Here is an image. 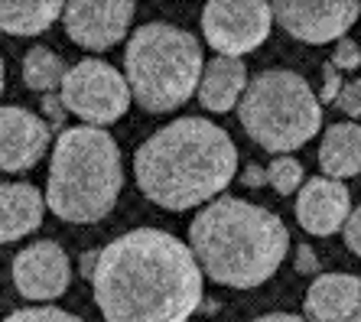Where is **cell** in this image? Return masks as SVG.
Masks as SVG:
<instances>
[{
	"mask_svg": "<svg viewBox=\"0 0 361 322\" xmlns=\"http://www.w3.org/2000/svg\"><path fill=\"white\" fill-rule=\"evenodd\" d=\"M72 283L68 254L56 241H36L13 257V287L23 299L49 303L59 299Z\"/></svg>",
	"mask_w": 361,
	"mask_h": 322,
	"instance_id": "obj_11",
	"label": "cell"
},
{
	"mask_svg": "<svg viewBox=\"0 0 361 322\" xmlns=\"http://www.w3.org/2000/svg\"><path fill=\"white\" fill-rule=\"evenodd\" d=\"M244 88H247V66L241 59H212L209 66L202 68V78H199V101L205 111L212 114H225L231 111L238 101H241Z\"/></svg>",
	"mask_w": 361,
	"mask_h": 322,
	"instance_id": "obj_16",
	"label": "cell"
},
{
	"mask_svg": "<svg viewBox=\"0 0 361 322\" xmlns=\"http://www.w3.org/2000/svg\"><path fill=\"white\" fill-rule=\"evenodd\" d=\"M92 290L104 322H189L202 306V271L176 235L134 228L98 251Z\"/></svg>",
	"mask_w": 361,
	"mask_h": 322,
	"instance_id": "obj_1",
	"label": "cell"
},
{
	"mask_svg": "<svg viewBox=\"0 0 361 322\" xmlns=\"http://www.w3.org/2000/svg\"><path fill=\"white\" fill-rule=\"evenodd\" d=\"M336 108L348 118H361V85L358 82H345L342 92L336 98Z\"/></svg>",
	"mask_w": 361,
	"mask_h": 322,
	"instance_id": "obj_25",
	"label": "cell"
},
{
	"mask_svg": "<svg viewBox=\"0 0 361 322\" xmlns=\"http://www.w3.org/2000/svg\"><path fill=\"white\" fill-rule=\"evenodd\" d=\"M98 251L101 247H92V251H85L82 254V277L92 280V271H94V264H98Z\"/></svg>",
	"mask_w": 361,
	"mask_h": 322,
	"instance_id": "obj_29",
	"label": "cell"
},
{
	"mask_svg": "<svg viewBox=\"0 0 361 322\" xmlns=\"http://www.w3.org/2000/svg\"><path fill=\"white\" fill-rule=\"evenodd\" d=\"M52 144L49 124L33 111L7 104L0 108V170L23 173L33 170Z\"/></svg>",
	"mask_w": 361,
	"mask_h": 322,
	"instance_id": "obj_12",
	"label": "cell"
},
{
	"mask_svg": "<svg viewBox=\"0 0 361 322\" xmlns=\"http://www.w3.org/2000/svg\"><path fill=\"white\" fill-rule=\"evenodd\" d=\"M332 66L338 68V72H355V68H361V46L355 43V39H338L336 46H332Z\"/></svg>",
	"mask_w": 361,
	"mask_h": 322,
	"instance_id": "obj_22",
	"label": "cell"
},
{
	"mask_svg": "<svg viewBox=\"0 0 361 322\" xmlns=\"http://www.w3.org/2000/svg\"><path fill=\"white\" fill-rule=\"evenodd\" d=\"M62 104L68 114L85 120V128L104 130V124H114L130 108V88L124 75L114 66L101 59H82L72 66L62 78Z\"/></svg>",
	"mask_w": 361,
	"mask_h": 322,
	"instance_id": "obj_7",
	"label": "cell"
},
{
	"mask_svg": "<svg viewBox=\"0 0 361 322\" xmlns=\"http://www.w3.org/2000/svg\"><path fill=\"white\" fill-rule=\"evenodd\" d=\"M296 273H302V277H319V257H316V251H312L310 244H296Z\"/></svg>",
	"mask_w": 361,
	"mask_h": 322,
	"instance_id": "obj_26",
	"label": "cell"
},
{
	"mask_svg": "<svg viewBox=\"0 0 361 322\" xmlns=\"http://www.w3.org/2000/svg\"><path fill=\"white\" fill-rule=\"evenodd\" d=\"M134 13L137 7L130 0H72L62 7V26L75 46L104 52L127 36Z\"/></svg>",
	"mask_w": 361,
	"mask_h": 322,
	"instance_id": "obj_10",
	"label": "cell"
},
{
	"mask_svg": "<svg viewBox=\"0 0 361 322\" xmlns=\"http://www.w3.org/2000/svg\"><path fill=\"white\" fill-rule=\"evenodd\" d=\"M202 68L199 39L173 23H143L127 39L124 82L147 114L183 108L199 88Z\"/></svg>",
	"mask_w": 361,
	"mask_h": 322,
	"instance_id": "obj_5",
	"label": "cell"
},
{
	"mask_svg": "<svg viewBox=\"0 0 361 322\" xmlns=\"http://www.w3.org/2000/svg\"><path fill=\"white\" fill-rule=\"evenodd\" d=\"M241 182L247 189H261L264 182H267V173H264V166H257V163H247L241 173Z\"/></svg>",
	"mask_w": 361,
	"mask_h": 322,
	"instance_id": "obj_28",
	"label": "cell"
},
{
	"mask_svg": "<svg viewBox=\"0 0 361 322\" xmlns=\"http://www.w3.org/2000/svg\"><path fill=\"white\" fill-rule=\"evenodd\" d=\"M274 23H280L286 33L310 46L338 43L361 17L358 0H280L270 4Z\"/></svg>",
	"mask_w": 361,
	"mask_h": 322,
	"instance_id": "obj_9",
	"label": "cell"
},
{
	"mask_svg": "<svg viewBox=\"0 0 361 322\" xmlns=\"http://www.w3.org/2000/svg\"><path fill=\"white\" fill-rule=\"evenodd\" d=\"M342 85H345L342 72H338L332 62H322V92H319V98H316V101H319V104H336Z\"/></svg>",
	"mask_w": 361,
	"mask_h": 322,
	"instance_id": "obj_23",
	"label": "cell"
},
{
	"mask_svg": "<svg viewBox=\"0 0 361 322\" xmlns=\"http://www.w3.org/2000/svg\"><path fill=\"white\" fill-rule=\"evenodd\" d=\"M342 235H345V244H348V251L361 257V205L355 209L352 215H348V221L342 225Z\"/></svg>",
	"mask_w": 361,
	"mask_h": 322,
	"instance_id": "obj_27",
	"label": "cell"
},
{
	"mask_svg": "<svg viewBox=\"0 0 361 322\" xmlns=\"http://www.w3.org/2000/svg\"><path fill=\"white\" fill-rule=\"evenodd\" d=\"M319 170L326 179L345 182L361 173V124L338 120L322 134L319 144Z\"/></svg>",
	"mask_w": 361,
	"mask_h": 322,
	"instance_id": "obj_17",
	"label": "cell"
},
{
	"mask_svg": "<svg viewBox=\"0 0 361 322\" xmlns=\"http://www.w3.org/2000/svg\"><path fill=\"white\" fill-rule=\"evenodd\" d=\"M4 322H82L75 313H66L59 306H23L10 313Z\"/></svg>",
	"mask_w": 361,
	"mask_h": 322,
	"instance_id": "obj_21",
	"label": "cell"
},
{
	"mask_svg": "<svg viewBox=\"0 0 361 322\" xmlns=\"http://www.w3.org/2000/svg\"><path fill=\"white\" fill-rule=\"evenodd\" d=\"M199 309H202V313H215V309H219V303H215V299H205Z\"/></svg>",
	"mask_w": 361,
	"mask_h": 322,
	"instance_id": "obj_32",
	"label": "cell"
},
{
	"mask_svg": "<svg viewBox=\"0 0 361 322\" xmlns=\"http://www.w3.org/2000/svg\"><path fill=\"white\" fill-rule=\"evenodd\" d=\"M352 215V192L345 182L326 176H312L300 186L296 195V221L306 235L329 237L342 231V225Z\"/></svg>",
	"mask_w": 361,
	"mask_h": 322,
	"instance_id": "obj_13",
	"label": "cell"
},
{
	"mask_svg": "<svg viewBox=\"0 0 361 322\" xmlns=\"http://www.w3.org/2000/svg\"><path fill=\"white\" fill-rule=\"evenodd\" d=\"M189 251L202 277L235 290H254L280 271L290 235L277 215L238 195H219L189 225Z\"/></svg>",
	"mask_w": 361,
	"mask_h": 322,
	"instance_id": "obj_3",
	"label": "cell"
},
{
	"mask_svg": "<svg viewBox=\"0 0 361 322\" xmlns=\"http://www.w3.org/2000/svg\"><path fill=\"white\" fill-rule=\"evenodd\" d=\"M59 0H0V30L10 36H39L62 20Z\"/></svg>",
	"mask_w": 361,
	"mask_h": 322,
	"instance_id": "obj_18",
	"label": "cell"
},
{
	"mask_svg": "<svg viewBox=\"0 0 361 322\" xmlns=\"http://www.w3.org/2000/svg\"><path fill=\"white\" fill-rule=\"evenodd\" d=\"M254 322H306V319H300L293 313H267V316H257Z\"/></svg>",
	"mask_w": 361,
	"mask_h": 322,
	"instance_id": "obj_30",
	"label": "cell"
},
{
	"mask_svg": "<svg viewBox=\"0 0 361 322\" xmlns=\"http://www.w3.org/2000/svg\"><path fill=\"white\" fill-rule=\"evenodd\" d=\"M4 88H7V68H4V56H0V98H4Z\"/></svg>",
	"mask_w": 361,
	"mask_h": 322,
	"instance_id": "obj_31",
	"label": "cell"
},
{
	"mask_svg": "<svg viewBox=\"0 0 361 322\" xmlns=\"http://www.w3.org/2000/svg\"><path fill=\"white\" fill-rule=\"evenodd\" d=\"M238 118L257 147L274 156H290V150H300L319 134L322 104L300 72L264 68L244 88Z\"/></svg>",
	"mask_w": 361,
	"mask_h": 322,
	"instance_id": "obj_6",
	"label": "cell"
},
{
	"mask_svg": "<svg viewBox=\"0 0 361 322\" xmlns=\"http://www.w3.org/2000/svg\"><path fill=\"white\" fill-rule=\"evenodd\" d=\"M46 199L33 182H4L0 186V244L20 241L42 228Z\"/></svg>",
	"mask_w": 361,
	"mask_h": 322,
	"instance_id": "obj_15",
	"label": "cell"
},
{
	"mask_svg": "<svg viewBox=\"0 0 361 322\" xmlns=\"http://www.w3.org/2000/svg\"><path fill=\"white\" fill-rule=\"evenodd\" d=\"M274 13L264 0H212L202 7V33L225 59H241L270 36Z\"/></svg>",
	"mask_w": 361,
	"mask_h": 322,
	"instance_id": "obj_8",
	"label": "cell"
},
{
	"mask_svg": "<svg viewBox=\"0 0 361 322\" xmlns=\"http://www.w3.org/2000/svg\"><path fill=\"white\" fill-rule=\"evenodd\" d=\"M68 66L62 62V56H56L46 46H33V49L23 56V82L26 88L42 94H52L56 88H62V78H66Z\"/></svg>",
	"mask_w": 361,
	"mask_h": 322,
	"instance_id": "obj_19",
	"label": "cell"
},
{
	"mask_svg": "<svg viewBox=\"0 0 361 322\" xmlns=\"http://www.w3.org/2000/svg\"><path fill=\"white\" fill-rule=\"evenodd\" d=\"M355 82H358V85H361V75H358V78H355Z\"/></svg>",
	"mask_w": 361,
	"mask_h": 322,
	"instance_id": "obj_33",
	"label": "cell"
},
{
	"mask_svg": "<svg viewBox=\"0 0 361 322\" xmlns=\"http://www.w3.org/2000/svg\"><path fill=\"white\" fill-rule=\"evenodd\" d=\"M140 192L166 212L209 205L238 176V147L205 118H179L150 134L134 153Z\"/></svg>",
	"mask_w": 361,
	"mask_h": 322,
	"instance_id": "obj_2",
	"label": "cell"
},
{
	"mask_svg": "<svg viewBox=\"0 0 361 322\" xmlns=\"http://www.w3.org/2000/svg\"><path fill=\"white\" fill-rule=\"evenodd\" d=\"M306 322H361V277L319 273L302 299Z\"/></svg>",
	"mask_w": 361,
	"mask_h": 322,
	"instance_id": "obj_14",
	"label": "cell"
},
{
	"mask_svg": "<svg viewBox=\"0 0 361 322\" xmlns=\"http://www.w3.org/2000/svg\"><path fill=\"white\" fill-rule=\"evenodd\" d=\"M42 114H46V124H49V130H66V118H68V111H66V104H62V98L56 92L52 94H42Z\"/></svg>",
	"mask_w": 361,
	"mask_h": 322,
	"instance_id": "obj_24",
	"label": "cell"
},
{
	"mask_svg": "<svg viewBox=\"0 0 361 322\" xmlns=\"http://www.w3.org/2000/svg\"><path fill=\"white\" fill-rule=\"evenodd\" d=\"M264 173H267V182L280 195H290L302 186V163L296 156H274Z\"/></svg>",
	"mask_w": 361,
	"mask_h": 322,
	"instance_id": "obj_20",
	"label": "cell"
},
{
	"mask_svg": "<svg viewBox=\"0 0 361 322\" xmlns=\"http://www.w3.org/2000/svg\"><path fill=\"white\" fill-rule=\"evenodd\" d=\"M124 186L121 147L108 130L66 128L56 140L46 179V209L72 225L108 218Z\"/></svg>",
	"mask_w": 361,
	"mask_h": 322,
	"instance_id": "obj_4",
	"label": "cell"
}]
</instances>
